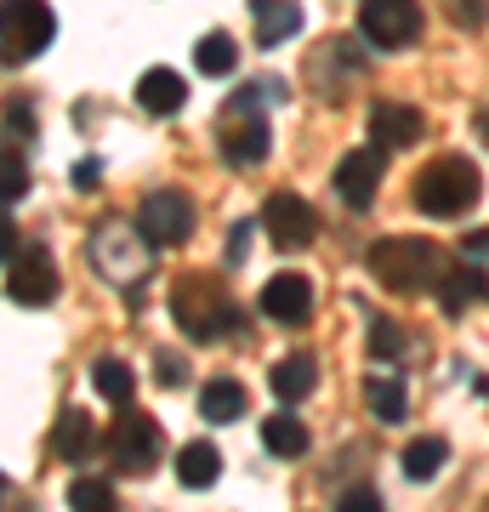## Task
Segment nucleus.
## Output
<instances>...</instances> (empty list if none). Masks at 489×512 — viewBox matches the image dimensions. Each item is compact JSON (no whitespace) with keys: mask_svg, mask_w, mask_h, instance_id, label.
I'll list each match as a JSON object with an SVG mask.
<instances>
[{"mask_svg":"<svg viewBox=\"0 0 489 512\" xmlns=\"http://www.w3.org/2000/svg\"><path fill=\"white\" fill-rule=\"evenodd\" d=\"M57 262H52V251L46 245H23L12 262H6V296L18 302V308H46L57 296Z\"/></svg>","mask_w":489,"mask_h":512,"instance_id":"7","label":"nucleus"},{"mask_svg":"<svg viewBox=\"0 0 489 512\" xmlns=\"http://www.w3.org/2000/svg\"><path fill=\"white\" fill-rule=\"evenodd\" d=\"M268 387L279 404H302L319 387V365H313V353H290V359H279V365L268 370Z\"/></svg>","mask_w":489,"mask_h":512,"instance_id":"16","label":"nucleus"},{"mask_svg":"<svg viewBox=\"0 0 489 512\" xmlns=\"http://www.w3.org/2000/svg\"><path fill=\"white\" fill-rule=\"evenodd\" d=\"M478 200H484V177H478V165L461 160V154H444V160H433L416 177V211L421 217L450 222V217H461V211H472Z\"/></svg>","mask_w":489,"mask_h":512,"instance_id":"3","label":"nucleus"},{"mask_svg":"<svg viewBox=\"0 0 489 512\" xmlns=\"http://www.w3.org/2000/svg\"><path fill=\"white\" fill-rule=\"evenodd\" d=\"M160 421L154 416H137V410H126V416L109 427V461L120 467V473L131 478H148L154 473V461H160Z\"/></svg>","mask_w":489,"mask_h":512,"instance_id":"6","label":"nucleus"},{"mask_svg":"<svg viewBox=\"0 0 489 512\" xmlns=\"http://www.w3.org/2000/svg\"><path fill=\"white\" fill-rule=\"evenodd\" d=\"M29 194V165L18 148H0V205H18Z\"/></svg>","mask_w":489,"mask_h":512,"instance_id":"29","label":"nucleus"},{"mask_svg":"<svg viewBox=\"0 0 489 512\" xmlns=\"http://www.w3.org/2000/svg\"><path fill=\"white\" fill-rule=\"evenodd\" d=\"M262 228H268V239L279 251H308L313 234H319V211H313L302 194L279 188V194H268V205H262Z\"/></svg>","mask_w":489,"mask_h":512,"instance_id":"9","label":"nucleus"},{"mask_svg":"<svg viewBox=\"0 0 489 512\" xmlns=\"http://www.w3.org/2000/svg\"><path fill=\"white\" fill-rule=\"evenodd\" d=\"M262 444L273 456H308V427L296 416H268L262 421Z\"/></svg>","mask_w":489,"mask_h":512,"instance_id":"25","label":"nucleus"},{"mask_svg":"<svg viewBox=\"0 0 489 512\" xmlns=\"http://www.w3.org/2000/svg\"><path fill=\"white\" fill-rule=\"evenodd\" d=\"M370 137H376V148H387V154H393V148H416L421 137H427V114H421L416 103H393V97H387V103L370 109Z\"/></svg>","mask_w":489,"mask_h":512,"instance_id":"12","label":"nucleus"},{"mask_svg":"<svg viewBox=\"0 0 489 512\" xmlns=\"http://www.w3.org/2000/svg\"><path fill=\"white\" fill-rule=\"evenodd\" d=\"M251 18H256V46H279L302 29V6L296 0H251Z\"/></svg>","mask_w":489,"mask_h":512,"instance_id":"17","label":"nucleus"},{"mask_svg":"<svg viewBox=\"0 0 489 512\" xmlns=\"http://www.w3.org/2000/svg\"><path fill=\"white\" fill-rule=\"evenodd\" d=\"M444 12H450L455 29H484L489 18V0H444Z\"/></svg>","mask_w":489,"mask_h":512,"instance_id":"31","label":"nucleus"},{"mask_svg":"<svg viewBox=\"0 0 489 512\" xmlns=\"http://www.w3.org/2000/svg\"><path fill=\"white\" fill-rule=\"evenodd\" d=\"M359 35L381 52H399L421 35V6L416 0H364L359 6Z\"/></svg>","mask_w":489,"mask_h":512,"instance_id":"8","label":"nucleus"},{"mask_svg":"<svg viewBox=\"0 0 489 512\" xmlns=\"http://www.w3.org/2000/svg\"><path fill=\"white\" fill-rule=\"evenodd\" d=\"M239 63V40L228 35V29H211V35H200V46H194V69L211 74V80H222V74H234Z\"/></svg>","mask_w":489,"mask_h":512,"instance_id":"23","label":"nucleus"},{"mask_svg":"<svg viewBox=\"0 0 489 512\" xmlns=\"http://www.w3.org/2000/svg\"><path fill=\"white\" fill-rule=\"evenodd\" d=\"M478 137H484V143H489V109L478 114Z\"/></svg>","mask_w":489,"mask_h":512,"instance_id":"37","label":"nucleus"},{"mask_svg":"<svg viewBox=\"0 0 489 512\" xmlns=\"http://www.w3.org/2000/svg\"><path fill=\"white\" fill-rule=\"evenodd\" d=\"M222 160L228 165L268 160V120L262 114H222Z\"/></svg>","mask_w":489,"mask_h":512,"instance_id":"14","label":"nucleus"},{"mask_svg":"<svg viewBox=\"0 0 489 512\" xmlns=\"http://www.w3.org/2000/svg\"><path fill=\"white\" fill-rule=\"evenodd\" d=\"M91 387H97L109 404H131V387H137V376H131L120 359H97V365H91Z\"/></svg>","mask_w":489,"mask_h":512,"instance_id":"27","label":"nucleus"},{"mask_svg":"<svg viewBox=\"0 0 489 512\" xmlns=\"http://www.w3.org/2000/svg\"><path fill=\"white\" fill-rule=\"evenodd\" d=\"M69 507L109 512L114 507V484H109V478H74V484H69Z\"/></svg>","mask_w":489,"mask_h":512,"instance_id":"30","label":"nucleus"},{"mask_svg":"<svg viewBox=\"0 0 489 512\" xmlns=\"http://www.w3.org/2000/svg\"><path fill=\"white\" fill-rule=\"evenodd\" d=\"M404 348H410L404 325H399V319H387V313H376V319H370V359L393 365V359H404Z\"/></svg>","mask_w":489,"mask_h":512,"instance_id":"28","label":"nucleus"},{"mask_svg":"<svg viewBox=\"0 0 489 512\" xmlns=\"http://www.w3.org/2000/svg\"><path fill=\"white\" fill-rule=\"evenodd\" d=\"M364 399H370V416L387 421V427H399L404 410H410V399H404V382H399V376H370V382H364Z\"/></svg>","mask_w":489,"mask_h":512,"instance_id":"24","label":"nucleus"},{"mask_svg":"<svg viewBox=\"0 0 489 512\" xmlns=\"http://www.w3.org/2000/svg\"><path fill=\"white\" fill-rule=\"evenodd\" d=\"M148 234L143 228H131V222H103V228H91V268H97V279H109L114 291H137L148 279Z\"/></svg>","mask_w":489,"mask_h":512,"instance_id":"4","label":"nucleus"},{"mask_svg":"<svg viewBox=\"0 0 489 512\" xmlns=\"http://www.w3.org/2000/svg\"><path fill=\"white\" fill-rule=\"evenodd\" d=\"M97 450V427H91L86 410H63L52 427V456L57 461H86Z\"/></svg>","mask_w":489,"mask_h":512,"instance_id":"18","label":"nucleus"},{"mask_svg":"<svg viewBox=\"0 0 489 512\" xmlns=\"http://www.w3.org/2000/svg\"><path fill=\"white\" fill-rule=\"evenodd\" d=\"M381 507V495L376 490H353V495H342V512H376Z\"/></svg>","mask_w":489,"mask_h":512,"instance_id":"34","label":"nucleus"},{"mask_svg":"<svg viewBox=\"0 0 489 512\" xmlns=\"http://www.w3.org/2000/svg\"><path fill=\"white\" fill-rule=\"evenodd\" d=\"M484 291H489L484 268H472V262H467V268H444V279H438V308H444V313H467Z\"/></svg>","mask_w":489,"mask_h":512,"instance_id":"19","label":"nucleus"},{"mask_svg":"<svg viewBox=\"0 0 489 512\" xmlns=\"http://www.w3.org/2000/svg\"><path fill=\"white\" fill-rule=\"evenodd\" d=\"M251 234H256L251 222H234V228H228V245H222V256H228L234 268L245 262V251H251Z\"/></svg>","mask_w":489,"mask_h":512,"instance_id":"32","label":"nucleus"},{"mask_svg":"<svg viewBox=\"0 0 489 512\" xmlns=\"http://www.w3.org/2000/svg\"><path fill=\"white\" fill-rule=\"evenodd\" d=\"M18 251H23V228H18L12 217H0V268H6Z\"/></svg>","mask_w":489,"mask_h":512,"instance_id":"33","label":"nucleus"},{"mask_svg":"<svg viewBox=\"0 0 489 512\" xmlns=\"http://www.w3.org/2000/svg\"><path fill=\"white\" fill-rule=\"evenodd\" d=\"M262 313L279 325H302L313 313V279L308 274H273L262 285Z\"/></svg>","mask_w":489,"mask_h":512,"instance_id":"13","label":"nucleus"},{"mask_svg":"<svg viewBox=\"0 0 489 512\" xmlns=\"http://www.w3.org/2000/svg\"><path fill=\"white\" fill-rule=\"evenodd\" d=\"M370 274L399 296L438 291V279H444V251H438L433 239H416V234L376 239V245H370Z\"/></svg>","mask_w":489,"mask_h":512,"instance_id":"2","label":"nucleus"},{"mask_svg":"<svg viewBox=\"0 0 489 512\" xmlns=\"http://www.w3.org/2000/svg\"><path fill=\"white\" fill-rule=\"evenodd\" d=\"M217 473H222V450H217V444L194 439V444H182V450H177L182 490H211V484H217Z\"/></svg>","mask_w":489,"mask_h":512,"instance_id":"20","label":"nucleus"},{"mask_svg":"<svg viewBox=\"0 0 489 512\" xmlns=\"http://www.w3.org/2000/svg\"><path fill=\"white\" fill-rule=\"evenodd\" d=\"M171 319L188 342H222V336L245 330V313L217 274H182L171 285Z\"/></svg>","mask_w":489,"mask_h":512,"instance_id":"1","label":"nucleus"},{"mask_svg":"<svg viewBox=\"0 0 489 512\" xmlns=\"http://www.w3.org/2000/svg\"><path fill=\"white\" fill-rule=\"evenodd\" d=\"M381 154H387V148H353V154H342V165H336V194H342L347 211H370V205H376Z\"/></svg>","mask_w":489,"mask_h":512,"instance_id":"11","label":"nucleus"},{"mask_svg":"<svg viewBox=\"0 0 489 512\" xmlns=\"http://www.w3.org/2000/svg\"><path fill=\"white\" fill-rule=\"evenodd\" d=\"M182 103H188V80H182L177 69H143V80H137V109L143 114H177Z\"/></svg>","mask_w":489,"mask_h":512,"instance_id":"15","label":"nucleus"},{"mask_svg":"<svg viewBox=\"0 0 489 512\" xmlns=\"http://www.w3.org/2000/svg\"><path fill=\"white\" fill-rule=\"evenodd\" d=\"M57 18L46 0H0V63H29L52 46Z\"/></svg>","mask_w":489,"mask_h":512,"instance_id":"5","label":"nucleus"},{"mask_svg":"<svg viewBox=\"0 0 489 512\" xmlns=\"http://www.w3.org/2000/svg\"><path fill=\"white\" fill-rule=\"evenodd\" d=\"M137 228L148 234V245H182V239L194 234V205H188V194L182 188H154L143 200V211H137Z\"/></svg>","mask_w":489,"mask_h":512,"instance_id":"10","label":"nucleus"},{"mask_svg":"<svg viewBox=\"0 0 489 512\" xmlns=\"http://www.w3.org/2000/svg\"><path fill=\"white\" fill-rule=\"evenodd\" d=\"M0 495H6V478H0Z\"/></svg>","mask_w":489,"mask_h":512,"instance_id":"38","label":"nucleus"},{"mask_svg":"<svg viewBox=\"0 0 489 512\" xmlns=\"http://www.w3.org/2000/svg\"><path fill=\"white\" fill-rule=\"evenodd\" d=\"M404 478H416V484H427V478L444 473V461H450V444L438 439V433H427V439H410L404 444Z\"/></svg>","mask_w":489,"mask_h":512,"instance_id":"22","label":"nucleus"},{"mask_svg":"<svg viewBox=\"0 0 489 512\" xmlns=\"http://www.w3.org/2000/svg\"><path fill=\"white\" fill-rule=\"evenodd\" d=\"M74 183H80V188H97V183H103V165H97V160H80V165H74Z\"/></svg>","mask_w":489,"mask_h":512,"instance_id":"36","label":"nucleus"},{"mask_svg":"<svg viewBox=\"0 0 489 512\" xmlns=\"http://www.w3.org/2000/svg\"><path fill=\"white\" fill-rule=\"evenodd\" d=\"M154 365H160V382H165V387H177V382H182V359H177V353H160Z\"/></svg>","mask_w":489,"mask_h":512,"instance_id":"35","label":"nucleus"},{"mask_svg":"<svg viewBox=\"0 0 489 512\" xmlns=\"http://www.w3.org/2000/svg\"><path fill=\"white\" fill-rule=\"evenodd\" d=\"M245 387L234 382V376H217V382H205L200 387V416L211 421V427H228V421H239L245 416Z\"/></svg>","mask_w":489,"mask_h":512,"instance_id":"21","label":"nucleus"},{"mask_svg":"<svg viewBox=\"0 0 489 512\" xmlns=\"http://www.w3.org/2000/svg\"><path fill=\"white\" fill-rule=\"evenodd\" d=\"M290 86L285 80H273V74H262V80H245L234 92V103H228V114H256V109H273V103H285Z\"/></svg>","mask_w":489,"mask_h":512,"instance_id":"26","label":"nucleus"}]
</instances>
